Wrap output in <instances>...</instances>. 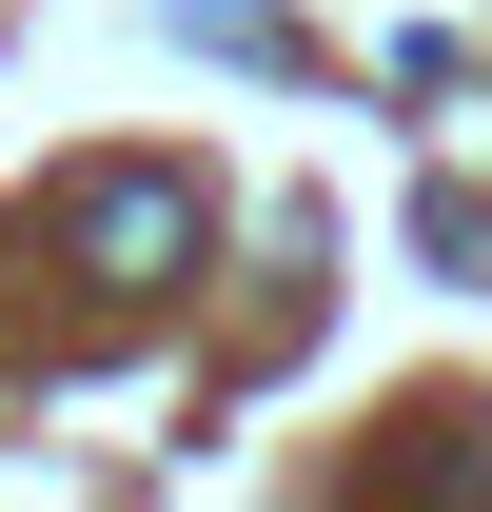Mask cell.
Segmentation results:
<instances>
[{
	"mask_svg": "<svg viewBox=\"0 0 492 512\" xmlns=\"http://www.w3.org/2000/svg\"><path fill=\"white\" fill-rule=\"evenodd\" d=\"M79 256H99V276H197V197L178 178H79Z\"/></svg>",
	"mask_w": 492,
	"mask_h": 512,
	"instance_id": "6da1fadb",
	"label": "cell"
}]
</instances>
